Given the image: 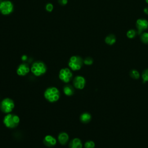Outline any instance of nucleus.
<instances>
[{
	"label": "nucleus",
	"mask_w": 148,
	"mask_h": 148,
	"mask_svg": "<svg viewBox=\"0 0 148 148\" xmlns=\"http://www.w3.org/2000/svg\"><path fill=\"white\" fill-rule=\"evenodd\" d=\"M137 34H138L137 31L134 29H131L127 32V37L129 39H133L135 38Z\"/></svg>",
	"instance_id": "17"
},
{
	"label": "nucleus",
	"mask_w": 148,
	"mask_h": 148,
	"mask_svg": "<svg viewBox=\"0 0 148 148\" xmlns=\"http://www.w3.org/2000/svg\"><path fill=\"white\" fill-rule=\"evenodd\" d=\"M141 40L145 44H148V33H143L141 34Z\"/></svg>",
	"instance_id": "18"
},
{
	"label": "nucleus",
	"mask_w": 148,
	"mask_h": 148,
	"mask_svg": "<svg viewBox=\"0 0 148 148\" xmlns=\"http://www.w3.org/2000/svg\"><path fill=\"white\" fill-rule=\"evenodd\" d=\"M70 148H82V143L81 140L79 138L73 139L70 144Z\"/></svg>",
	"instance_id": "13"
},
{
	"label": "nucleus",
	"mask_w": 148,
	"mask_h": 148,
	"mask_svg": "<svg viewBox=\"0 0 148 148\" xmlns=\"http://www.w3.org/2000/svg\"><path fill=\"white\" fill-rule=\"evenodd\" d=\"M46 9L48 12H52L53 9V6L52 4L50 3H48L46 5Z\"/></svg>",
	"instance_id": "23"
},
{
	"label": "nucleus",
	"mask_w": 148,
	"mask_h": 148,
	"mask_svg": "<svg viewBox=\"0 0 148 148\" xmlns=\"http://www.w3.org/2000/svg\"><path fill=\"white\" fill-rule=\"evenodd\" d=\"M30 72V68L27 64H20L17 69V74L19 76H25Z\"/></svg>",
	"instance_id": "10"
},
{
	"label": "nucleus",
	"mask_w": 148,
	"mask_h": 148,
	"mask_svg": "<svg viewBox=\"0 0 148 148\" xmlns=\"http://www.w3.org/2000/svg\"><path fill=\"white\" fill-rule=\"evenodd\" d=\"M58 3L61 5H66L68 3V0H58Z\"/></svg>",
	"instance_id": "24"
},
{
	"label": "nucleus",
	"mask_w": 148,
	"mask_h": 148,
	"mask_svg": "<svg viewBox=\"0 0 148 148\" xmlns=\"http://www.w3.org/2000/svg\"><path fill=\"white\" fill-rule=\"evenodd\" d=\"M44 144L49 147H52L56 145L57 141L54 137L50 135H48L45 136L44 139Z\"/></svg>",
	"instance_id": "11"
},
{
	"label": "nucleus",
	"mask_w": 148,
	"mask_h": 148,
	"mask_svg": "<svg viewBox=\"0 0 148 148\" xmlns=\"http://www.w3.org/2000/svg\"><path fill=\"white\" fill-rule=\"evenodd\" d=\"M3 123L9 129H14L19 125L20 123V118L16 115L8 113L4 117Z\"/></svg>",
	"instance_id": "2"
},
{
	"label": "nucleus",
	"mask_w": 148,
	"mask_h": 148,
	"mask_svg": "<svg viewBox=\"0 0 148 148\" xmlns=\"http://www.w3.org/2000/svg\"><path fill=\"white\" fill-rule=\"evenodd\" d=\"M83 60L82 57L78 56H72L68 62V66L73 71L79 70L83 65Z\"/></svg>",
	"instance_id": "4"
},
{
	"label": "nucleus",
	"mask_w": 148,
	"mask_h": 148,
	"mask_svg": "<svg viewBox=\"0 0 148 148\" xmlns=\"http://www.w3.org/2000/svg\"><path fill=\"white\" fill-rule=\"evenodd\" d=\"M116 41V36L113 34H110L108 36H107L105 38V43L109 45H113Z\"/></svg>",
	"instance_id": "14"
},
{
	"label": "nucleus",
	"mask_w": 148,
	"mask_h": 148,
	"mask_svg": "<svg viewBox=\"0 0 148 148\" xmlns=\"http://www.w3.org/2000/svg\"><path fill=\"white\" fill-rule=\"evenodd\" d=\"M145 1H146V3L148 4V0H145Z\"/></svg>",
	"instance_id": "27"
},
{
	"label": "nucleus",
	"mask_w": 148,
	"mask_h": 148,
	"mask_svg": "<svg viewBox=\"0 0 148 148\" xmlns=\"http://www.w3.org/2000/svg\"><path fill=\"white\" fill-rule=\"evenodd\" d=\"M130 74V76L134 79H138L139 77V74L137 70H133L131 71Z\"/></svg>",
	"instance_id": "19"
},
{
	"label": "nucleus",
	"mask_w": 148,
	"mask_h": 148,
	"mask_svg": "<svg viewBox=\"0 0 148 148\" xmlns=\"http://www.w3.org/2000/svg\"><path fill=\"white\" fill-rule=\"evenodd\" d=\"M83 62L86 65H88V66L92 65L93 64V60L92 57H86L85 59L83 60Z\"/></svg>",
	"instance_id": "21"
},
{
	"label": "nucleus",
	"mask_w": 148,
	"mask_h": 148,
	"mask_svg": "<svg viewBox=\"0 0 148 148\" xmlns=\"http://www.w3.org/2000/svg\"><path fill=\"white\" fill-rule=\"evenodd\" d=\"M58 140L61 145H66L69 140V136L66 133H61L58 136Z\"/></svg>",
	"instance_id": "12"
},
{
	"label": "nucleus",
	"mask_w": 148,
	"mask_h": 148,
	"mask_svg": "<svg viewBox=\"0 0 148 148\" xmlns=\"http://www.w3.org/2000/svg\"><path fill=\"white\" fill-rule=\"evenodd\" d=\"M143 12L146 15H148V7H146L143 9Z\"/></svg>",
	"instance_id": "25"
},
{
	"label": "nucleus",
	"mask_w": 148,
	"mask_h": 148,
	"mask_svg": "<svg viewBox=\"0 0 148 148\" xmlns=\"http://www.w3.org/2000/svg\"><path fill=\"white\" fill-rule=\"evenodd\" d=\"M142 78L144 82L148 81V69L145 70L142 74Z\"/></svg>",
	"instance_id": "22"
},
{
	"label": "nucleus",
	"mask_w": 148,
	"mask_h": 148,
	"mask_svg": "<svg viewBox=\"0 0 148 148\" xmlns=\"http://www.w3.org/2000/svg\"><path fill=\"white\" fill-rule=\"evenodd\" d=\"M136 27L139 35L148 29V21L145 19H139L136 22Z\"/></svg>",
	"instance_id": "8"
},
{
	"label": "nucleus",
	"mask_w": 148,
	"mask_h": 148,
	"mask_svg": "<svg viewBox=\"0 0 148 148\" xmlns=\"http://www.w3.org/2000/svg\"><path fill=\"white\" fill-rule=\"evenodd\" d=\"M63 91H64V93L67 96H71L74 93V90L70 85L66 86L63 89Z\"/></svg>",
	"instance_id": "16"
},
{
	"label": "nucleus",
	"mask_w": 148,
	"mask_h": 148,
	"mask_svg": "<svg viewBox=\"0 0 148 148\" xmlns=\"http://www.w3.org/2000/svg\"><path fill=\"white\" fill-rule=\"evenodd\" d=\"M46 67L43 62L36 61L33 63L31 68V72L36 76H40L46 72Z\"/></svg>",
	"instance_id": "3"
},
{
	"label": "nucleus",
	"mask_w": 148,
	"mask_h": 148,
	"mask_svg": "<svg viewBox=\"0 0 148 148\" xmlns=\"http://www.w3.org/2000/svg\"><path fill=\"white\" fill-rule=\"evenodd\" d=\"M58 76L62 82L68 83L72 78V73L69 68H62L60 71Z\"/></svg>",
	"instance_id": "7"
},
{
	"label": "nucleus",
	"mask_w": 148,
	"mask_h": 148,
	"mask_svg": "<svg viewBox=\"0 0 148 148\" xmlns=\"http://www.w3.org/2000/svg\"><path fill=\"white\" fill-rule=\"evenodd\" d=\"M95 143L92 141H87L84 144V147L85 148H94Z\"/></svg>",
	"instance_id": "20"
},
{
	"label": "nucleus",
	"mask_w": 148,
	"mask_h": 148,
	"mask_svg": "<svg viewBox=\"0 0 148 148\" xmlns=\"http://www.w3.org/2000/svg\"><path fill=\"white\" fill-rule=\"evenodd\" d=\"M92 119V116L90 114L88 113H84L81 115L80 117V120L82 123H89Z\"/></svg>",
	"instance_id": "15"
},
{
	"label": "nucleus",
	"mask_w": 148,
	"mask_h": 148,
	"mask_svg": "<svg viewBox=\"0 0 148 148\" xmlns=\"http://www.w3.org/2000/svg\"><path fill=\"white\" fill-rule=\"evenodd\" d=\"M13 10V4L9 1H0V12L7 15L12 12Z\"/></svg>",
	"instance_id": "6"
},
{
	"label": "nucleus",
	"mask_w": 148,
	"mask_h": 148,
	"mask_svg": "<svg viewBox=\"0 0 148 148\" xmlns=\"http://www.w3.org/2000/svg\"><path fill=\"white\" fill-rule=\"evenodd\" d=\"M22 60L23 61H26L27 60V56L26 55H23L22 57Z\"/></svg>",
	"instance_id": "26"
},
{
	"label": "nucleus",
	"mask_w": 148,
	"mask_h": 148,
	"mask_svg": "<svg viewBox=\"0 0 148 148\" xmlns=\"http://www.w3.org/2000/svg\"><path fill=\"white\" fill-rule=\"evenodd\" d=\"M60 96V92L58 89L55 87L48 88L44 93L45 98L50 102H57L59 100Z\"/></svg>",
	"instance_id": "1"
},
{
	"label": "nucleus",
	"mask_w": 148,
	"mask_h": 148,
	"mask_svg": "<svg viewBox=\"0 0 148 148\" xmlns=\"http://www.w3.org/2000/svg\"><path fill=\"white\" fill-rule=\"evenodd\" d=\"M15 108V104L13 101L9 98H5L1 102L0 105V108L3 112L5 113H11Z\"/></svg>",
	"instance_id": "5"
},
{
	"label": "nucleus",
	"mask_w": 148,
	"mask_h": 148,
	"mask_svg": "<svg viewBox=\"0 0 148 148\" xmlns=\"http://www.w3.org/2000/svg\"><path fill=\"white\" fill-rule=\"evenodd\" d=\"M74 86L78 89L82 90L84 88L86 84V80L82 76H77L74 80Z\"/></svg>",
	"instance_id": "9"
}]
</instances>
